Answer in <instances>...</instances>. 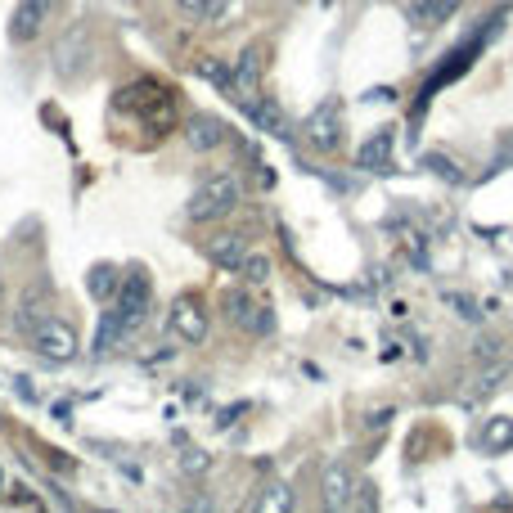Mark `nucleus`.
<instances>
[{
  "label": "nucleus",
  "mask_w": 513,
  "mask_h": 513,
  "mask_svg": "<svg viewBox=\"0 0 513 513\" xmlns=\"http://www.w3.org/2000/svg\"><path fill=\"white\" fill-rule=\"evenodd\" d=\"M234 207H239V180L230 176V171H216V176H207L203 185L189 194V221H221V216H230Z\"/></svg>",
  "instance_id": "nucleus-1"
},
{
  "label": "nucleus",
  "mask_w": 513,
  "mask_h": 513,
  "mask_svg": "<svg viewBox=\"0 0 513 513\" xmlns=\"http://www.w3.org/2000/svg\"><path fill=\"white\" fill-rule=\"evenodd\" d=\"M302 135H306V144H311L315 153H338L342 149V99L338 95H324L320 104L306 113V122H302Z\"/></svg>",
  "instance_id": "nucleus-2"
},
{
  "label": "nucleus",
  "mask_w": 513,
  "mask_h": 513,
  "mask_svg": "<svg viewBox=\"0 0 513 513\" xmlns=\"http://www.w3.org/2000/svg\"><path fill=\"white\" fill-rule=\"evenodd\" d=\"M32 347L41 351L50 365H68V360L81 356V338L77 329H72L68 320H59V315H50V320H41L32 329Z\"/></svg>",
  "instance_id": "nucleus-3"
},
{
  "label": "nucleus",
  "mask_w": 513,
  "mask_h": 513,
  "mask_svg": "<svg viewBox=\"0 0 513 513\" xmlns=\"http://www.w3.org/2000/svg\"><path fill=\"white\" fill-rule=\"evenodd\" d=\"M266 68H270V45L266 41L243 45L239 59L230 63V72H234V99H239V104L261 90V81H266Z\"/></svg>",
  "instance_id": "nucleus-4"
},
{
  "label": "nucleus",
  "mask_w": 513,
  "mask_h": 513,
  "mask_svg": "<svg viewBox=\"0 0 513 513\" xmlns=\"http://www.w3.org/2000/svg\"><path fill=\"white\" fill-rule=\"evenodd\" d=\"M167 329L176 333L185 347H203L207 342V306L198 297H176L167 315Z\"/></svg>",
  "instance_id": "nucleus-5"
},
{
  "label": "nucleus",
  "mask_w": 513,
  "mask_h": 513,
  "mask_svg": "<svg viewBox=\"0 0 513 513\" xmlns=\"http://www.w3.org/2000/svg\"><path fill=\"white\" fill-rule=\"evenodd\" d=\"M90 63V32L86 23H72L68 32L59 36V50H54V72H59L63 81H77L81 72H86Z\"/></svg>",
  "instance_id": "nucleus-6"
},
{
  "label": "nucleus",
  "mask_w": 513,
  "mask_h": 513,
  "mask_svg": "<svg viewBox=\"0 0 513 513\" xmlns=\"http://www.w3.org/2000/svg\"><path fill=\"white\" fill-rule=\"evenodd\" d=\"M54 9H59V0H18L14 18H9V41H14V45L36 41V36L50 27Z\"/></svg>",
  "instance_id": "nucleus-7"
},
{
  "label": "nucleus",
  "mask_w": 513,
  "mask_h": 513,
  "mask_svg": "<svg viewBox=\"0 0 513 513\" xmlns=\"http://www.w3.org/2000/svg\"><path fill=\"white\" fill-rule=\"evenodd\" d=\"M320 491H324V509H333V513L351 509V500H356V477H351L347 459H329V464H324Z\"/></svg>",
  "instance_id": "nucleus-8"
},
{
  "label": "nucleus",
  "mask_w": 513,
  "mask_h": 513,
  "mask_svg": "<svg viewBox=\"0 0 513 513\" xmlns=\"http://www.w3.org/2000/svg\"><path fill=\"white\" fill-rule=\"evenodd\" d=\"M149 306H153V284L149 279L144 275L122 279V288H117V315H122L126 329H135V324L149 315Z\"/></svg>",
  "instance_id": "nucleus-9"
},
{
  "label": "nucleus",
  "mask_w": 513,
  "mask_h": 513,
  "mask_svg": "<svg viewBox=\"0 0 513 513\" xmlns=\"http://www.w3.org/2000/svg\"><path fill=\"white\" fill-rule=\"evenodd\" d=\"M203 252H207V261H212L216 270H225V275H239L243 257H248L243 239H239V234H230V230H216L212 239L203 243Z\"/></svg>",
  "instance_id": "nucleus-10"
},
{
  "label": "nucleus",
  "mask_w": 513,
  "mask_h": 513,
  "mask_svg": "<svg viewBox=\"0 0 513 513\" xmlns=\"http://www.w3.org/2000/svg\"><path fill=\"white\" fill-rule=\"evenodd\" d=\"M185 140H189V149H198V153L221 149L225 144V122L221 117H212V113H194L185 122Z\"/></svg>",
  "instance_id": "nucleus-11"
},
{
  "label": "nucleus",
  "mask_w": 513,
  "mask_h": 513,
  "mask_svg": "<svg viewBox=\"0 0 513 513\" xmlns=\"http://www.w3.org/2000/svg\"><path fill=\"white\" fill-rule=\"evenodd\" d=\"M243 117H248L257 131H266V135H284V113H279V104H275V95H248L243 99Z\"/></svg>",
  "instance_id": "nucleus-12"
},
{
  "label": "nucleus",
  "mask_w": 513,
  "mask_h": 513,
  "mask_svg": "<svg viewBox=\"0 0 513 513\" xmlns=\"http://www.w3.org/2000/svg\"><path fill=\"white\" fill-rule=\"evenodd\" d=\"M41 320H50V288L45 284H36V288H27L23 293V302H18V311H14V324L23 333H32Z\"/></svg>",
  "instance_id": "nucleus-13"
},
{
  "label": "nucleus",
  "mask_w": 513,
  "mask_h": 513,
  "mask_svg": "<svg viewBox=\"0 0 513 513\" xmlns=\"http://www.w3.org/2000/svg\"><path fill=\"white\" fill-rule=\"evenodd\" d=\"M464 5V0H414L410 5V23L414 27H441L455 18V9Z\"/></svg>",
  "instance_id": "nucleus-14"
},
{
  "label": "nucleus",
  "mask_w": 513,
  "mask_h": 513,
  "mask_svg": "<svg viewBox=\"0 0 513 513\" xmlns=\"http://www.w3.org/2000/svg\"><path fill=\"white\" fill-rule=\"evenodd\" d=\"M513 378V360H486L482 369H477V378H473V387H468V396H486V392H500L504 383Z\"/></svg>",
  "instance_id": "nucleus-15"
},
{
  "label": "nucleus",
  "mask_w": 513,
  "mask_h": 513,
  "mask_svg": "<svg viewBox=\"0 0 513 513\" xmlns=\"http://www.w3.org/2000/svg\"><path fill=\"white\" fill-rule=\"evenodd\" d=\"M126 324H122V315H117V306H108L104 315H99V333H95V356H104V351H113L117 342L126 338Z\"/></svg>",
  "instance_id": "nucleus-16"
},
{
  "label": "nucleus",
  "mask_w": 513,
  "mask_h": 513,
  "mask_svg": "<svg viewBox=\"0 0 513 513\" xmlns=\"http://www.w3.org/2000/svg\"><path fill=\"white\" fill-rule=\"evenodd\" d=\"M356 162H360V167H365V171H378V167H387V162H392V135H374V140H369L365 144V149H360L356 153Z\"/></svg>",
  "instance_id": "nucleus-17"
},
{
  "label": "nucleus",
  "mask_w": 513,
  "mask_h": 513,
  "mask_svg": "<svg viewBox=\"0 0 513 513\" xmlns=\"http://www.w3.org/2000/svg\"><path fill=\"white\" fill-rule=\"evenodd\" d=\"M252 509H257V513H288V509H293V491H288L284 482H270L266 491L252 500Z\"/></svg>",
  "instance_id": "nucleus-18"
},
{
  "label": "nucleus",
  "mask_w": 513,
  "mask_h": 513,
  "mask_svg": "<svg viewBox=\"0 0 513 513\" xmlns=\"http://www.w3.org/2000/svg\"><path fill=\"white\" fill-rule=\"evenodd\" d=\"M482 446L491 450V455H500V450H509L513 446V419H491L486 423V432H482Z\"/></svg>",
  "instance_id": "nucleus-19"
},
{
  "label": "nucleus",
  "mask_w": 513,
  "mask_h": 513,
  "mask_svg": "<svg viewBox=\"0 0 513 513\" xmlns=\"http://www.w3.org/2000/svg\"><path fill=\"white\" fill-rule=\"evenodd\" d=\"M198 77H203V81H212L216 90H225V95L234 99V72L225 68L221 59H198Z\"/></svg>",
  "instance_id": "nucleus-20"
},
{
  "label": "nucleus",
  "mask_w": 513,
  "mask_h": 513,
  "mask_svg": "<svg viewBox=\"0 0 513 513\" xmlns=\"http://www.w3.org/2000/svg\"><path fill=\"white\" fill-rule=\"evenodd\" d=\"M86 284H90V293H95L99 302H108V297H113L117 288H122V275H117L113 266H95V270H90Z\"/></svg>",
  "instance_id": "nucleus-21"
},
{
  "label": "nucleus",
  "mask_w": 513,
  "mask_h": 513,
  "mask_svg": "<svg viewBox=\"0 0 513 513\" xmlns=\"http://www.w3.org/2000/svg\"><path fill=\"white\" fill-rule=\"evenodd\" d=\"M239 275L248 279V284H266V279H270V257H266V252H248V257H243V266H239Z\"/></svg>",
  "instance_id": "nucleus-22"
},
{
  "label": "nucleus",
  "mask_w": 513,
  "mask_h": 513,
  "mask_svg": "<svg viewBox=\"0 0 513 513\" xmlns=\"http://www.w3.org/2000/svg\"><path fill=\"white\" fill-rule=\"evenodd\" d=\"M225 315H230L234 324H243V329H252V315H257V306H252L243 293H225Z\"/></svg>",
  "instance_id": "nucleus-23"
},
{
  "label": "nucleus",
  "mask_w": 513,
  "mask_h": 513,
  "mask_svg": "<svg viewBox=\"0 0 513 513\" xmlns=\"http://www.w3.org/2000/svg\"><path fill=\"white\" fill-rule=\"evenodd\" d=\"M500 356H504V342L495 338V333H491V338L482 333V338L473 342V360H477V365H486V360H500Z\"/></svg>",
  "instance_id": "nucleus-24"
},
{
  "label": "nucleus",
  "mask_w": 513,
  "mask_h": 513,
  "mask_svg": "<svg viewBox=\"0 0 513 513\" xmlns=\"http://www.w3.org/2000/svg\"><path fill=\"white\" fill-rule=\"evenodd\" d=\"M428 167H432V171H437V176H441V180H455V185H459V180H464V171H459V167H455V162H450V158H446V153H428Z\"/></svg>",
  "instance_id": "nucleus-25"
},
{
  "label": "nucleus",
  "mask_w": 513,
  "mask_h": 513,
  "mask_svg": "<svg viewBox=\"0 0 513 513\" xmlns=\"http://www.w3.org/2000/svg\"><path fill=\"white\" fill-rule=\"evenodd\" d=\"M180 9H185V14H194V18H212L216 9L225 5V0H176Z\"/></svg>",
  "instance_id": "nucleus-26"
},
{
  "label": "nucleus",
  "mask_w": 513,
  "mask_h": 513,
  "mask_svg": "<svg viewBox=\"0 0 513 513\" xmlns=\"http://www.w3.org/2000/svg\"><path fill=\"white\" fill-rule=\"evenodd\" d=\"M252 333H257V338H270V333H275V311H270V306H257V315H252Z\"/></svg>",
  "instance_id": "nucleus-27"
},
{
  "label": "nucleus",
  "mask_w": 513,
  "mask_h": 513,
  "mask_svg": "<svg viewBox=\"0 0 513 513\" xmlns=\"http://www.w3.org/2000/svg\"><path fill=\"white\" fill-rule=\"evenodd\" d=\"M378 486L374 482H356V500H351V509H378Z\"/></svg>",
  "instance_id": "nucleus-28"
},
{
  "label": "nucleus",
  "mask_w": 513,
  "mask_h": 513,
  "mask_svg": "<svg viewBox=\"0 0 513 513\" xmlns=\"http://www.w3.org/2000/svg\"><path fill=\"white\" fill-rule=\"evenodd\" d=\"M0 302H5V284H0Z\"/></svg>",
  "instance_id": "nucleus-29"
}]
</instances>
